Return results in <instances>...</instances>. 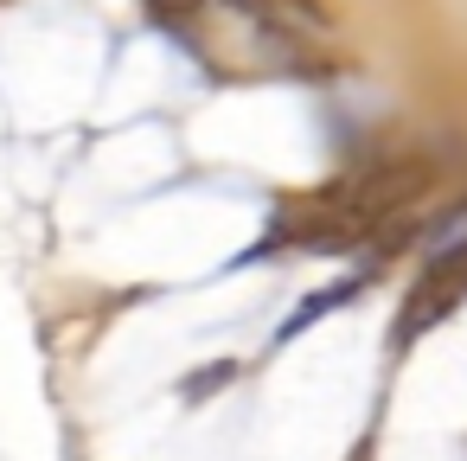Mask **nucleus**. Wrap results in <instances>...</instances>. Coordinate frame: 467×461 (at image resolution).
<instances>
[{
  "mask_svg": "<svg viewBox=\"0 0 467 461\" xmlns=\"http://www.w3.org/2000/svg\"><path fill=\"white\" fill-rule=\"evenodd\" d=\"M422 186H429V167H422V161H390V167H371V173H346V180H333V186H320V193L288 199V205L275 212L269 237H263L244 263H256V257H269V250H282V244H301V250H346V244H358V237H384V231L422 199Z\"/></svg>",
  "mask_w": 467,
  "mask_h": 461,
  "instance_id": "f257e3e1",
  "label": "nucleus"
},
{
  "mask_svg": "<svg viewBox=\"0 0 467 461\" xmlns=\"http://www.w3.org/2000/svg\"><path fill=\"white\" fill-rule=\"evenodd\" d=\"M461 295H467V244H454V250H441V257H429L416 269V288H410V301L397 314V346L429 333V327H441L461 308Z\"/></svg>",
  "mask_w": 467,
  "mask_h": 461,
  "instance_id": "f03ea898",
  "label": "nucleus"
},
{
  "mask_svg": "<svg viewBox=\"0 0 467 461\" xmlns=\"http://www.w3.org/2000/svg\"><path fill=\"white\" fill-rule=\"evenodd\" d=\"M352 295H358V276H346V282H333V288H320V295H307V301H301V308H295V314L282 320V340H295V333H307L314 320H327V314H333L339 301H352Z\"/></svg>",
  "mask_w": 467,
  "mask_h": 461,
  "instance_id": "7ed1b4c3",
  "label": "nucleus"
},
{
  "mask_svg": "<svg viewBox=\"0 0 467 461\" xmlns=\"http://www.w3.org/2000/svg\"><path fill=\"white\" fill-rule=\"evenodd\" d=\"M231 378H237V365H231V359H224V365H212V372H192V378H186V397H205V391H218V384H231Z\"/></svg>",
  "mask_w": 467,
  "mask_h": 461,
  "instance_id": "20e7f679",
  "label": "nucleus"
},
{
  "mask_svg": "<svg viewBox=\"0 0 467 461\" xmlns=\"http://www.w3.org/2000/svg\"><path fill=\"white\" fill-rule=\"evenodd\" d=\"M148 7H154V14H167V20H173V14H199V0H148Z\"/></svg>",
  "mask_w": 467,
  "mask_h": 461,
  "instance_id": "39448f33",
  "label": "nucleus"
}]
</instances>
